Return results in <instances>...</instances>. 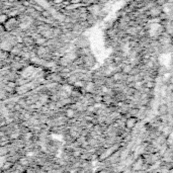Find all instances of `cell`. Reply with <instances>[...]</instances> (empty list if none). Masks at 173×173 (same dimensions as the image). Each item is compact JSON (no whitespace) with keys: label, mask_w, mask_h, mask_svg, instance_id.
Returning <instances> with one entry per match:
<instances>
[{"label":"cell","mask_w":173,"mask_h":173,"mask_svg":"<svg viewBox=\"0 0 173 173\" xmlns=\"http://www.w3.org/2000/svg\"><path fill=\"white\" fill-rule=\"evenodd\" d=\"M157 173H160V172H157Z\"/></svg>","instance_id":"6da1fadb"}]
</instances>
